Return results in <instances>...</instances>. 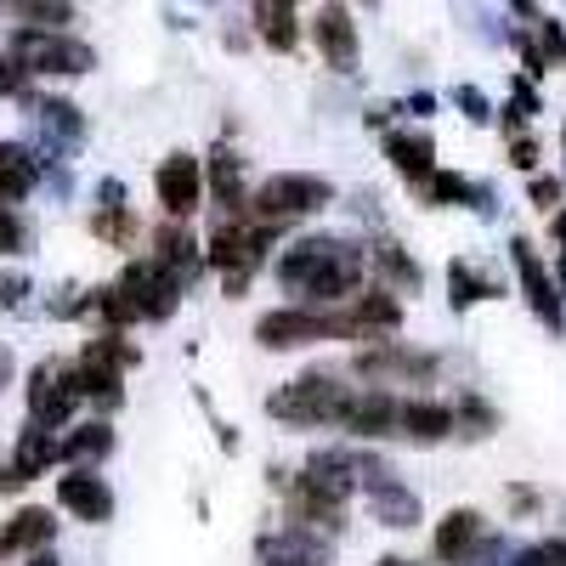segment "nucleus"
<instances>
[{"label": "nucleus", "mask_w": 566, "mask_h": 566, "mask_svg": "<svg viewBox=\"0 0 566 566\" xmlns=\"http://www.w3.org/2000/svg\"><path fill=\"white\" fill-rule=\"evenodd\" d=\"M374 261H380V266H386V272H391L397 283H408V290L419 283V266H413V261H408V255H402L397 244H380V250H374Z\"/></svg>", "instance_id": "bb28decb"}, {"label": "nucleus", "mask_w": 566, "mask_h": 566, "mask_svg": "<svg viewBox=\"0 0 566 566\" xmlns=\"http://www.w3.org/2000/svg\"><path fill=\"white\" fill-rule=\"evenodd\" d=\"M261 555H266V566H328V549H323L312 533H301V527L266 538Z\"/></svg>", "instance_id": "f3484780"}, {"label": "nucleus", "mask_w": 566, "mask_h": 566, "mask_svg": "<svg viewBox=\"0 0 566 566\" xmlns=\"http://www.w3.org/2000/svg\"><path fill=\"white\" fill-rule=\"evenodd\" d=\"M29 18H34V23H63L69 7H63V0H29Z\"/></svg>", "instance_id": "c756f323"}, {"label": "nucleus", "mask_w": 566, "mask_h": 566, "mask_svg": "<svg viewBox=\"0 0 566 566\" xmlns=\"http://www.w3.org/2000/svg\"><path fill=\"white\" fill-rule=\"evenodd\" d=\"M515 165H522V170H533V165H538V154H533V142H515Z\"/></svg>", "instance_id": "72a5a7b5"}, {"label": "nucleus", "mask_w": 566, "mask_h": 566, "mask_svg": "<svg viewBox=\"0 0 566 566\" xmlns=\"http://www.w3.org/2000/svg\"><path fill=\"white\" fill-rule=\"evenodd\" d=\"M448 431H453V408H442V402H397V437L442 442Z\"/></svg>", "instance_id": "4468645a"}, {"label": "nucleus", "mask_w": 566, "mask_h": 566, "mask_svg": "<svg viewBox=\"0 0 566 566\" xmlns=\"http://www.w3.org/2000/svg\"><path fill=\"white\" fill-rule=\"evenodd\" d=\"M266 408L277 419H290V424H340L346 386L335 380V374H301V380H290L283 391H272Z\"/></svg>", "instance_id": "7ed1b4c3"}, {"label": "nucleus", "mask_w": 566, "mask_h": 566, "mask_svg": "<svg viewBox=\"0 0 566 566\" xmlns=\"http://www.w3.org/2000/svg\"><path fill=\"white\" fill-rule=\"evenodd\" d=\"M340 424H352L357 437H386L397 431V402L386 391H368V397H346V413Z\"/></svg>", "instance_id": "2eb2a0df"}, {"label": "nucleus", "mask_w": 566, "mask_h": 566, "mask_svg": "<svg viewBox=\"0 0 566 566\" xmlns=\"http://www.w3.org/2000/svg\"><path fill=\"white\" fill-rule=\"evenodd\" d=\"M57 459H63L57 437H52V431H40V424H34V431H23V442H18V459H12V476H18V482H34L40 470H45V464H57Z\"/></svg>", "instance_id": "aec40b11"}, {"label": "nucleus", "mask_w": 566, "mask_h": 566, "mask_svg": "<svg viewBox=\"0 0 566 566\" xmlns=\"http://www.w3.org/2000/svg\"><path fill=\"white\" fill-rule=\"evenodd\" d=\"M277 277L301 301H346L363 277V250H352L346 239H301L277 261Z\"/></svg>", "instance_id": "f257e3e1"}, {"label": "nucleus", "mask_w": 566, "mask_h": 566, "mask_svg": "<svg viewBox=\"0 0 566 566\" xmlns=\"http://www.w3.org/2000/svg\"><path fill=\"white\" fill-rule=\"evenodd\" d=\"M255 23H261V40L272 52H290L295 45V12L290 0H255Z\"/></svg>", "instance_id": "412c9836"}, {"label": "nucleus", "mask_w": 566, "mask_h": 566, "mask_svg": "<svg viewBox=\"0 0 566 566\" xmlns=\"http://www.w3.org/2000/svg\"><path fill=\"white\" fill-rule=\"evenodd\" d=\"M154 187H159L165 216H187V210H199V199H205V170H199L193 154H170V159L159 165Z\"/></svg>", "instance_id": "1a4fd4ad"}, {"label": "nucleus", "mask_w": 566, "mask_h": 566, "mask_svg": "<svg viewBox=\"0 0 566 566\" xmlns=\"http://www.w3.org/2000/svg\"><path fill=\"white\" fill-rule=\"evenodd\" d=\"M40 544H52V515L45 510H18L7 522V533H0V555H23Z\"/></svg>", "instance_id": "6ab92c4d"}, {"label": "nucleus", "mask_w": 566, "mask_h": 566, "mask_svg": "<svg viewBox=\"0 0 566 566\" xmlns=\"http://www.w3.org/2000/svg\"><path fill=\"white\" fill-rule=\"evenodd\" d=\"M380 566H413V560H402V555H386V560H380Z\"/></svg>", "instance_id": "e433bc0d"}, {"label": "nucleus", "mask_w": 566, "mask_h": 566, "mask_svg": "<svg viewBox=\"0 0 566 566\" xmlns=\"http://www.w3.org/2000/svg\"><path fill=\"white\" fill-rule=\"evenodd\" d=\"M328 199H335V187H328L323 176H272L261 193H255L250 216L266 221V227H283V221H295V216L323 210Z\"/></svg>", "instance_id": "20e7f679"}, {"label": "nucleus", "mask_w": 566, "mask_h": 566, "mask_svg": "<svg viewBox=\"0 0 566 566\" xmlns=\"http://www.w3.org/2000/svg\"><path fill=\"white\" fill-rule=\"evenodd\" d=\"M482 533H488V522H482L476 510H453L448 522L437 527V555H442V560H453V566H464L470 555H476Z\"/></svg>", "instance_id": "ddd939ff"}, {"label": "nucleus", "mask_w": 566, "mask_h": 566, "mask_svg": "<svg viewBox=\"0 0 566 566\" xmlns=\"http://www.w3.org/2000/svg\"><path fill=\"white\" fill-rule=\"evenodd\" d=\"M538 29H544V52H549V63H566V34L555 29V18H544Z\"/></svg>", "instance_id": "7c9ffc66"}, {"label": "nucleus", "mask_w": 566, "mask_h": 566, "mask_svg": "<svg viewBox=\"0 0 566 566\" xmlns=\"http://www.w3.org/2000/svg\"><path fill=\"white\" fill-rule=\"evenodd\" d=\"M29 566H57V560H45V555H40V560H29Z\"/></svg>", "instance_id": "4c0bfd02"}, {"label": "nucleus", "mask_w": 566, "mask_h": 566, "mask_svg": "<svg viewBox=\"0 0 566 566\" xmlns=\"http://www.w3.org/2000/svg\"><path fill=\"white\" fill-rule=\"evenodd\" d=\"M459 103H464V108H470V114H476V119H488V103H482V97H476V91H459Z\"/></svg>", "instance_id": "473e14b6"}, {"label": "nucleus", "mask_w": 566, "mask_h": 566, "mask_svg": "<svg viewBox=\"0 0 566 566\" xmlns=\"http://www.w3.org/2000/svg\"><path fill=\"white\" fill-rule=\"evenodd\" d=\"M57 448H63V459L91 464V459H103V453L114 448V431H108V424H80V431H74L69 442H57Z\"/></svg>", "instance_id": "4be33fe9"}, {"label": "nucleus", "mask_w": 566, "mask_h": 566, "mask_svg": "<svg viewBox=\"0 0 566 566\" xmlns=\"http://www.w3.org/2000/svg\"><path fill=\"white\" fill-rule=\"evenodd\" d=\"M555 193H560V187H555V181H533V199H538V205H549Z\"/></svg>", "instance_id": "c9c22d12"}, {"label": "nucleus", "mask_w": 566, "mask_h": 566, "mask_svg": "<svg viewBox=\"0 0 566 566\" xmlns=\"http://www.w3.org/2000/svg\"><path fill=\"white\" fill-rule=\"evenodd\" d=\"M23 250H29V227L7 199H0V255H23Z\"/></svg>", "instance_id": "a878e982"}, {"label": "nucleus", "mask_w": 566, "mask_h": 566, "mask_svg": "<svg viewBox=\"0 0 566 566\" xmlns=\"http://www.w3.org/2000/svg\"><path fill=\"white\" fill-rule=\"evenodd\" d=\"M74 402H80V391H74V374H63V368H52V363L29 374V413H34L40 431H52V424H63V419L74 413Z\"/></svg>", "instance_id": "6e6552de"}, {"label": "nucleus", "mask_w": 566, "mask_h": 566, "mask_svg": "<svg viewBox=\"0 0 566 566\" xmlns=\"http://www.w3.org/2000/svg\"><path fill=\"white\" fill-rule=\"evenodd\" d=\"M23 85V69L7 57V52H0V97H12V91Z\"/></svg>", "instance_id": "2f4dec72"}, {"label": "nucleus", "mask_w": 566, "mask_h": 566, "mask_svg": "<svg viewBox=\"0 0 566 566\" xmlns=\"http://www.w3.org/2000/svg\"><path fill=\"white\" fill-rule=\"evenodd\" d=\"M7 57L23 74H63V80L97 69V52H91L85 40H74V34H57V29H18Z\"/></svg>", "instance_id": "f03ea898"}, {"label": "nucleus", "mask_w": 566, "mask_h": 566, "mask_svg": "<svg viewBox=\"0 0 566 566\" xmlns=\"http://www.w3.org/2000/svg\"><path fill=\"white\" fill-rule=\"evenodd\" d=\"M136 363V346H125L119 335H103L80 352V368H74V391L80 397H97V402H119V380L125 368Z\"/></svg>", "instance_id": "423d86ee"}, {"label": "nucleus", "mask_w": 566, "mask_h": 566, "mask_svg": "<svg viewBox=\"0 0 566 566\" xmlns=\"http://www.w3.org/2000/svg\"><path fill=\"white\" fill-rule=\"evenodd\" d=\"M40 125L52 130V136H63V142H80V136H85L80 108H74V103H57V97H52V103H40Z\"/></svg>", "instance_id": "393cba45"}, {"label": "nucleus", "mask_w": 566, "mask_h": 566, "mask_svg": "<svg viewBox=\"0 0 566 566\" xmlns=\"http://www.w3.org/2000/svg\"><path fill=\"white\" fill-rule=\"evenodd\" d=\"M453 295H459V306H464V301H482V295H488V283L470 272V266H453Z\"/></svg>", "instance_id": "c85d7f7f"}, {"label": "nucleus", "mask_w": 566, "mask_h": 566, "mask_svg": "<svg viewBox=\"0 0 566 566\" xmlns=\"http://www.w3.org/2000/svg\"><path fill=\"white\" fill-rule=\"evenodd\" d=\"M210 187L221 193L227 210H244V170H239V159H232V154H216V165H210Z\"/></svg>", "instance_id": "5701e85b"}, {"label": "nucleus", "mask_w": 566, "mask_h": 566, "mask_svg": "<svg viewBox=\"0 0 566 566\" xmlns=\"http://www.w3.org/2000/svg\"><path fill=\"white\" fill-rule=\"evenodd\" d=\"M510 250H515V272H522V290H527L533 312H538V317H544L549 328H566V306H560V295H555V283H549V272L538 266L533 244H527V239H515Z\"/></svg>", "instance_id": "9b49d317"}, {"label": "nucleus", "mask_w": 566, "mask_h": 566, "mask_svg": "<svg viewBox=\"0 0 566 566\" xmlns=\"http://www.w3.org/2000/svg\"><path fill=\"white\" fill-rule=\"evenodd\" d=\"M368 380H380V374H431V357H413V352H374L357 363Z\"/></svg>", "instance_id": "b1692460"}, {"label": "nucleus", "mask_w": 566, "mask_h": 566, "mask_svg": "<svg viewBox=\"0 0 566 566\" xmlns=\"http://www.w3.org/2000/svg\"><path fill=\"white\" fill-rule=\"evenodd\" d=\"M555 239H560V283H566V216H555Z\"/></svg>", "instance_id": "f704fd0d"}, {"label": "nucleus", "mask_w": 566, "mask_h": 566, "mask_svg": "<svg viewBox=\"0 0 566 566\" xmlns=\"http://www.w3.org/2000/svg\"><path fill=\"white\" fill-rule=\"evenodd\" d=\"M40 187V159L18 142H0V199H29Z\"/></svg>", "instance_id": "dca6fc26"}, {"label": "nucleus", "mask_w": 566, "mask_h": 566, "mask_svg": "<svg viewBox=\"0 0 566 566\" xmlns=\"http://www.w3.org/2000/svg\"><path fill=\"white\" fill-rule=\"evenodd\" d=\"M522 566H566V538H549V544H533L522 555Z\"/></svg>", "instance_id": "cd10ccee"}, {"label": "nucleus", "mask_w": 566, "mask_h": 566, "mask_svg": "<svg viewBox=\"0 0 566 566\" xmlns=\"http://www.w3.org/2000/svg\"><path fill=\"white\" fill-rule=\"evenodd\" d=\"M266 221H221L216 227V244H210V255H216V266H221V277H227V290H244L250 283V272L261 266V255H266Z\"/></svg>", "instance_id": "39448f33"}, {"label": "nucleus", "mask_w": 566, "mask_h": 566, "mask_svg": "<svg viewBox=\"0 0 566 566\" xmlns=\"http://www.w3.org/2000/svg\"><path fill=\"white\" fill-rule=\"evenodd\" d=\"M57 504L74 510L80 522H108L114 515V488L103 476H91V470H69V476L57 482Z\"/></svg>", "instance_id": "9d476101"}, {"label": "nucleus", "mask_w": 566, "mask_h": 566, "mask_svg": "<svg viewBox=\"0 0 566 566\" xmlns=\"http://www.w3.org/2000/svg\"><path fill=\"white\" fill-rule=\"evenodd\" d=\"M386 154H391V165H397L413 187H424V181L437 176V165H431V142H424V136H402V130H391V136H386Z\"/></svg>", "instance_id": "a211bd4d"}, {"label": "nucleus", "mask_w": 566, "mask_h": 566, "mask_svg": "<svg viewBox=\"0 0 566 566\" xmlns=\"http://www.w3.org/2000/svg\"><path fill=\"white\" fill-rule=\"evenodd\" d=\"M312 34H317V45H323L328 69L352 74V63H357V23H352V12H346V7H317Z\"/></svg>", "instance_id": "f8f14e48"}, {"label": "nucleus", "mask_w": 566, "mask_h": 566, "mask_svg": "<svg viewBox=\"0 0 566 566\" xmlns=\"http://www.w3.org/2000/svg\"><path fill=\"white\" fill-rule=\"evenodd\" d=\"M255 335H261V346H272V352H290V346H312V340L340 335V323L323 317V312H306V306H283V312H266V317L255 323Z\"/></svg>", "instance_id": "0eeeda50"}]
</instances>
